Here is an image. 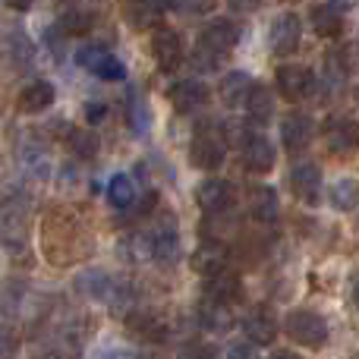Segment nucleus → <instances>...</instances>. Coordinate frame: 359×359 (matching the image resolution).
Wrapping results in <instances>:
<instances>
[{
  "label": "nucleus",
  "instance_id": "f257e3e1",
  "mask_svg": "<svg viewBox=\"0 0 359 359\" xmlns=\"http://www.w3.org/2000/svg\"><path fill=\"white\" fill-rule=\"evenodd\" d=\"M41 249L50 265L67 268L76 262H86L95 249V240L73 211L54 208L41 224Z\"/></svg>",
  "mask_w": 359,
  "mask_h": 359
},
{
  "label": "nucleus",
  "instance_id": "f03ea898",
  "mask_svg": "<svg viewBox=\"0 0 359 359\" xmlns=\"http://www.w3.org/2000/svg\"><path fill=\"white\" fill-rule=\"evenodd\" d=\"M236 38H240V32H236V25L230 22V19H215V22H208L202 29V38H198V48H196L198 67L215 69L217 63L233 50Z\"/></svg>",
  "mask_w": 359,
  "mask_h": 359
},
{
  "label": "nucleus",
  "instance_id": "7ed1b4c3",
  "mask_svg": "<svg viewBox=\"0 0 359 359\" xmlns=\"http://www.w3.org/2000/svg\"><path fill=\"white\" fill-rule=\"evenodd\" d=\"M189 161L198 170H217L227 161V136L224 126L217 123H202L189 142Z\"/></svg>",
  "mask_w": 359,
  "mask_h": 359
},
{
  "label": "nucleus",
  "instance_id": "20e7f679",
  "mask_svg": "<svg viewBox=\"0 0 359 359\" xmlns=\"http://www.w3.org/2000/svg\"><path fill=\"white\" fill-rule=\"evenodd\" d=\"M284 331L293 344L309 350H322L328 344V322L312 309H293L284 318Z\"/></svg>",
  "mask_w": 359,
  "mask_h": 359
},
{
  "label": "nucleus",
  "instance_id": "39448f33",
  "mask_svg": "<svg viewBox=\"0 0 359 359\" xmlns=\"http://www.w3.org/2000/svg\"><path fill=\"white\" fill-rule=\"evenodd\" d=\"M76 63H79L82 69H88V73H95L98 79H107V82H117V79H123L126 76L123 63L111 54L107 44H98V41L76 50Z\"/></svg>",
  "mask_w": 359,
  "mask_h": 359
},
{
  "label": "nucleus",
  "instance_id": "423d86ee",
  "mask_svg": "<svg viewBox=\"0 0 359 359\" xmlns=\"http://www.w3.org/2000/svg\"><path fill=\"white\" fill-rule=\"evenodd\" d=\"M278 92L284 95L287 101H303L316 92V76H312L309 67H299V63H287V67L278 69Z\"/></svg>",
  "mask_w": 359,
  "mask_h": 359
},
{
  "label": "nucleus",
  "instance_id": "0eeeda50",
  "mask_svg": "<svg viewBox=\"0 0 359 359\" xmlns=\"http://www.w3.org/2000/svg\"><path fill=\"white\" fill-rule=\"evenodd\" d=\"M196 198H198V208H202L205 215H224V211L233 208L236 192H233V183H230V180L211 177L198 186Z\"/></svg>",
  "mask_w": 359,
  "mask_h": 359
},
{
  "label": "nucleus",
  "instance_id": "6e6552de",
  "mask_svg": "<svg viewBox=\"0 0 359 359\" xmlns=\"http://www.w3.org/2000/svg\"><path fill=\"white\" fill-rule=\"evenodd\" d=\"M243 334L249 337V341L255 344V347H268V344H274V337H278V316H274L268 306H252V309L243 316Z\"/></svg>",
  "mask_w": 359,
  "mask_h": 359
},
{
  "label": "nucleus",
  "instance_id": "1a4fd4ad",
  "mask_svg": "<svg viewBox=\"0 0 359 359\" xmlns=\"http://www.w3.org/2000/svg\"><path fill=\"white\" fill-rule=\"evenodd\" d=\"M145 255L158 265H177L180 259V233L174 224H161L158 230H151L145 236Z\"/></svg>",
  "mask_w": 359,
  "mask_h": 359
},
{
  "label": "nucleus",
  "instance_id": "9d476101",
  "mask_svg": "<svg viewBox=\"0 0 359 359\" xmlns=\"http://www.w3.org/2000/svg\"><path fill=\"white\" fill-rule=\"evenodd\" d=\"M325 145H328V151H334V155L353 151L359 145V123L353 117H344V114L328 117V123H325Z\"/></svg>",
  "mask_w": 359,
  "mask_h": 359
},
{
  "label": "nucleus",
  "instance_id": "9b49d317",
  "mask_svg": "<svg viewBox=\"0 0 359 359\" xmlns=\"http://www.w3.org/2000/svg\"><path fill=\"white\" fill-rule=\"evenodd\" d=\"M240 151H243V164H246L249 174H268L274 168V145L268 142L265 136L259 133H246L240 142Z\"/></svg>",
  "mask_w": 359,
  "mask_h": 359
},
{
  "label": "nucleus",
  "instance_id": "f8f14e48",
  "mask_svg": "<svg viewBox=\"0 0 359 359\" xmlns=\"http://www.w3.org/2000/svg\"><path fill=\"white\" fill-rule=\"evenodd\" d=\"M303 41V22H299L297 13H284L271 22V50L278 57H287L299 48Z\"/></svg>",
  "mask_w": 359,
  "mask_h": 359
},
{
  "label": "nucleus",
  "instance_id": "ddd939ff",
  "mask_svg": "<svg viewBox=\"0 0 359 359\" xmlns=\"http://www.w3.org/2000/svg\"><path fill=\"white\" fill-rule=\"evenodd\" d=\"M202 293L217 299V303L233 306L236 299H243V280L236 271L224 268V271H215V274H208V278H202Z\"/></svg>",
  "mask_w": 359,
  "mask_h": 359
},
{
  "label": "nucleus",
  "instance_id": "4468645a",
  "mask_svg": "<svg viewBox=\"0 0 359 359\" xmlns=\"http://www.w3.org/2000/svg\"><path fill=\"white\" fill-rule=\"evenodd\" d=\"M290 186H293V196L306 205H316L318 196H322V170L309 161H299L297 168L290 170Z\"/></svg>",
  "mask_w": 359,
  "mask_h": 359
},
{
  "label": "nucleus",
  "instance_id": "2eb2a0df",
  "mask_svg": "<svg viewBox=\"0 0 359 359\" xmlns=\"http://www.w3.org/2000/svg\"><path fill=\"white\" fill-rule=\"evenodd\" d=\"M196 318H198V325H202L205 331H211V334H224V331L233 328V312H230V306L217 303V299H211V297L198 299Z\"/></svg>",
  "mask_w": 359,
  "mask_h": 359
},
{
  "label": "nucleus",
  "instance_id": "dca6fc26",
  "mask_svg": "<svg viewBox=\"0 0 359 359\" xmlns=\"http://www.w3.org/2000/svg\"><path fill=\"white\" fill-rule=\"evenodd\" d=\"M170 104L177 114H196L208 104V88L198 79H183L170 88Z\"/></svg>",
  "mask_w": 359,
  "mask_h": 359
},
{
  "label": "nucleus",
  "instance_id": "f3484780",
  "mask_svg": "<svg viewBox=\"0 0 359 359\" xmlns=\"http://www.w3.org/2000/svg\"><path fill=\"white\" fill-rule=\"evenodd\" d=\"M151 57L158 60V67L168 73V69H174L180 60H183V41H180V35L174 29H158L155 35H151Z\"/></svg>",
  "mask_w": 359,
  "mask_h": 359
},
{
  "label": "nucleus",
  "instance_id": "a211bd4d",
  "mask_svg": "<svg viewBox=\"0 0 359 359\" xmlns=\"http://www.w3.org/2000/svg\"><path fill=\"white\" fill-rule=\"evenodd\" d=\"M76 290H79L82 297H88V299L107 303V299H114V293H117L120 287H117V280H114L107 271L92 268V271H82L79 278H76Z\"/></svg>",
  "mask_w": 359,
  "mask_h": 359
},
{
  "label": "nucleus",
  "instance_id": "6ab92c4d",
  "mask_svg": "<svg viewBox=\"0 0 359 359\" xmlns=\"http://www.w3.org/2000/svg\"><path fill=\"white\" fill-rule=\"evenodd\" d=\"M312 136H316V126L306 114H290V117L280 123V139H284V149L287 151H303L309 149Z\"/></svg>",
  "mask_w": 359,
  "mask_h": 359
},
{
  "label": "nucleus",
  "instance_id": "aec40b11",
  "mask_svg": "<svg viewBox=\"0 0 359 359\" xmlns=\"http://www.w3.org/2000/svg\"><path fill=\"white\" fill-rule=\"evenodd\" d=\"M174 6V0H126V19L136 29H151Z\"/></svg>",
  "mask_w": 359,
  "mask_h": 359
},
{
  "label": "nucleus",
  "instance_id": "412c9836",
  "mask_svg": "<svg viewBox=\"0 0 359 359\" xmlns=\"http://www.w3.org/2000/svg\"><path fill=\"white\" fill-rule=\"evenodd\" d=\"M95 19H98V10H95V6L82 4V0H73V4L60 13V32L63 35H86V32L95 25Z\"/></svg>",
  "mask_w": 359,
  "mask_h": 359
},
{
  "label": "nucleus",
  "instance_id": "4be33fe9",
  "mask_svg": "<svg viewBox=\"0 0 359 359\" xmlns=\"http://www.w3.org/2000/svg\"><path fill=\"white\" fill-rule=\"evenodd\" d=\"M50 104H54V86H50L48 79L29 82L16 98V107L22 114H41V111H48Z\"/></svg>",
  "mask_w": 359,
  "mask_h": 359
},
{
  "label": "nucleus",
  "instance_id": "5701e85b",
  "mask_svg": "<svg viewBox=\"0 0 359 359\" xmlns=\"http://www.w3.org/2000/svg\"><path fill=\"white\" fill-rule=\"evenodd\" d=\"M278 211H280L278 192L271 186H252V192H249V215L259 224H274L278 221Z\"/></svg>",
  "mask_w": 359,
  "mask_h": 359
},
{
  "label": "nucleus",
  "instance_id": "b1692460",
  "mask_svg": "<svg viewBox=\"0 0 359 359\" xmlns=\"http://www.w3.org/2000/svg\"><path fill=\"white\" fill-rule=\"evenodd\" d=\"M255 88L252 76L243 73V69H236V73H227L221 82V101L227 107H246L249 101V92Z\"/></svg>",
  "mask_w": 359,
  "mask_h": 359
},
{
  "label": "nucleus",
  "instance_id": "393cba45",
  "mask_svg": "<svg viewBox=\"0 0 359 359\" xmlns=\"http://www.w3.org/2000/svg\"><path fill=\"white\" fill-rule=\"evenodd\" d=\"M192 268L202 271V278H208V274H215V271H224V268H227V249H224L221 243H202V246L196 249V255H192Z\"/></svg>",
  "mask_w": 359,
  "mask_h": 359
},
{
  "label": "nucleus",
  "instance_id": "a878e982",
  "mask_svg": "<svg viewBox=\"0 0 359 359\" xmlns=\"http://www.w3.org/2000/svg\"><path fill=\"white\" fill-rule=\"evenodd\" d=\"M130 331L136 337H142V341L158 344L168 334V322L161 316H155V312H136V316H130Z\"/></svg>",
  "mask_w": 359,
  "mask_h": 359
},
{
  "label": "nucleus",
  "instance_id": "bb28decb",
  "mask_svg": "<svg viewBox=\"0 0 359 359\" xmlns=\"http://www.w3.org/2000/svg\"><path fill=\"white\" fill-rule=\"evenodd\" d=\"M246 114L252 123L265 126L268 120L274 117V95L268 92L265 86H255L252 92H249V101H246Z\"/></svg>",
  "mask_w": 359,
  "mask_h": 359
},
{
  "label": "nucleus",
  "instance_id": "cd10ccee",
  "mask_svg": "<svg viewBox=\"0 0 359 359\" xmlns=\"http://www.w3.org/2000/svg\"><path fill=\"white\" fill-rule=\"evenodd\" d=\"M328 198H331V205H334L337 211H353L359 205V183L353 177L334 180V183H331V189H328Z\"/></svg>",
  "mask_w": 359,
  "mask_h": 359
},
{
  "label": "nucleus",
  "instance_id": "c85d7f7f",
  "mask_svg": "<svg viewBox=\"0 0 359 359\" xmlns=\"http://www.w3.org/2000/svg\"><path fill=\"white\" fill-rule=\"evenodd\" d=\"M312 29L318 32L322 38H337L344 32V16L337 6H316L312 10Z\"/></svg>",
  "mask_w": 359,
  "mask_h": 359
},
{
  "label": "nucleus",
  "instance_id": "c756f323",
  "mask_svg": "<svg viewBox=\"0 0 359 359\" xmlns=\"http://www.w3.org/2000/svg\"><path fill=\"white\" fill-rule=\"evenodd\" d=\"M107 202H111L114 208H130V205L136 202V186H133V180L126 174L111 177V183H107Z\"/></svg>",
  "mask_w": 359,
  "mask_h": 359
},
{
  "label": "nucleus",
  "instance_id": "7c9ffc66",
  "mask_svg": "<svg viewBox=\"0 0 359 359\" xmlns=\"http://www.w3.org/2000/svg\"><path fill=\"white\" fill-rule=\"evenodd\" d=\"M69 145L79 158H95L98 155V139L92 136L88 130H69Z\"/></svg>",
  "mask_w": 359,
  "mask_h": 359
},
{
  "label": "nucleus",
  "instance_id": "2f4dec72",
  "mask_svg": "<svg viewBox=\"0 0 359 359\" xmlns=\"http://www.w3.org/2000/svg\"><path fill=\"white\" fill-rule=\"evenodd\" d=\"M177 359H221V350L215 344H205V341H189L186 347H180Z\"/></svg>",
  "mask_w": 359,
  "mask_h": 359
},
{
  "label": "nucleus",
  "instance_id": "473e14b6",
  "mask_svg": "<svg viewBox=\"0 0 359 359\" xmlns=\"http://www.w3.org/2000/svg\"><path fill=\"white\" fill-rule=\"evenodd\" d=\"M149 123H151L149 104H145L139 95H133V101H130V126H133V133H145L149 130Z\"/></svg>",
  "mask_w": 359,
  "mask_h": 359
},
{
  "label": "nucleus",
  "instance_id": "72a5a7b5",
  "mask_svg": "<svg viewBox=\"0 0 359 359\" xmlns=\"http://www.w3.org/2000/svg\"><path fill=\"white\" fill-rule=\"evenodd\" d=\"M19 353V337L13 328H6V325H0V359H16Z\"/></svg>",
  "mask_w": 359,
  "mask_h": 359
},
{
  "label": "nucleus",
  "instance_id": "f704fd0d",
  "mask_svg": "<svg viewBox=\"0 0 359 359\" xmlns=\"http://www.w3.org/2000/svg\"><path fill=\"white\" fill-rule=\"evenodd\" d=\"M215 6V0H174V10L183 16H202Z\"/></svg>",
  "mask_w": 359,
  "mask_h": 359
},
{
  "label": "nucleus",
  "instance_id": "c9c22d12",
  "mask_svg": "<svg viewBox=\"0 0 359 359\" xmlns=\"http://www.w3.org/2000/svg\"><path fill=\"white\" fill-rule=\"evenodd\" d=\"M227 359H259V350H255V344L252 341H246V344H230V350H227Z\"/></svg>",
  "mask_w": 359,
  "mask_h": 359
},
{
  "label": "nucleus",
  "instance_id": "e433bc0d",
  "mask_svg": "<svg viewBox=\"0 0 359 359\" xmlns=\"http://www.w3.org/2000/svg\"><path fill=\"white\" fill-rule=\"evenodd\" d=\"M341 57H344V63H347V73L359 69V38H356V41H350L347 48L341 50Z\"/></svg>",
  "mask_w": 359,
  "mask_h": 359
},
{
  "label": "nucleus",
  "instance_id": "4c0bfd02",
  "mask_svg": "<svg viewBox=\"0 0 359 359\" xmlns=\"http://www.w3.org/2000/svg\"><path fill=\"white\" fill-rule=\"evenodd\" d=\"M104 117H107V104H101V101H95L92 104V101H88L86 104V120L88 123H101Z\"/></svg>",
  "mask_w": 359,
  "mask_h": 359
},
{
  "label": "nucleus",
  "instance_id": "58836bf2",
  "mask_svg": "<svg viewBox=\"0 0 359 359\" xmlns=\"http://www.w3.org/2000/svg\"><path fill=\"white\" fill-rule=\"evenodd\" d=\"M227 6L233 13H255L262 6V0H227Z\"/></svg>",
  "mask_w": 359,
  "mask_h": 359
},
{
  "label": "nucleus",
  "instance_id": "ea45409f",
  "mask_svg": "<svg viewBox=\"0 0 359 359\" xmlns=\"http://www.w3.org/2000/svg\"><path fill=\"white\" fill-rule=\"evenodd\" d=\"M101 359H139V356L130 353V350H107V353H101Z\"/></svg>",
  "mask_w": 359,
  "mask_h": 359
},
{
  "label": "nucleus",
  "instance_id": "a19ab883",
  "mask_svg": "<svg viewBox=\"0 0 359 359\" xmlns=\"http://www.w3.org/2000/svg\"><path fill=\"white\" fill-rule=\"evenodd\" d=\"M6 6H10V10H29L32 0H6Z\"/></svg>",
  "mask_w": 359,
  "mask_h": 359
},
{
  "label": "nucleus",
  "instance_id": "79ce46f5",
  "mask_svg": "<svg viewBox=\"0 0 359 359\" xmlns=\"http://www.w3.org/2000/svg\"><path fill=\"white\" fill-rule=\"evenodd\" d=\"M271 359H299L297 353H287V350H280V353H274Z\"/></svg>",
  "mask_w": 359,
  "mask_h": 359
},
{
  "label": "nucleus",
  "instance_id": "37998d69",
  "mask_svg": "<svg viewBox=\"0 0 359 359\" xmlns=\"http://www.w3.org/2000/svg\"><path fill=\"white\" fill-rule=\"evenodd\" d=\"M334 4H341V6H353V4H359V0H334Z\"/></svg>",
  "mask_w": 359,
  "mask_h": 359
},
{
  "label": "nucleus",
  "instance_id": "c03bdc74",
  "mask_svg": "<svg viewBox=\"0 0 359 359\" xmlns=\"http://www.w3.org/2000/svg\"><path fill=\"white\" fill-rule=\"evenodd\" d=\"M353 299H356V306H359V280H356V287H353Z\"/></svg>",
  "mask_w": 359,
  "mask_h": 359
},
{
  "label": "nucleus",
  "instance_id": "a18cd8bd",
  "mask_svg": "<svg viewBox=\"0 0 359 359\" xmlns=\"http://www.w3.org/2000/svg\"><path fill=\"white\" fill-rule=\"evenodd\" d=\"M356 101H359V86H356Z\"/></svg>",
  "mask_w": 359,
  "mask_h": 359
},
{
  "label": "nucleus",
  "instance_id": "49530a36",
  "mask_svg": "<svg viewBox=\"0 0 359 359\" xmlns=\"http://www.w3.org/2000/svg\"><path fill=\"white\" fill-rule=\"evenodd\" d=\"M356 359H359V356H356Z\"/></svg>",
  "mask_w": 359,
  "mask_h": 359
}]
</instances>
